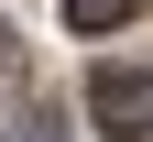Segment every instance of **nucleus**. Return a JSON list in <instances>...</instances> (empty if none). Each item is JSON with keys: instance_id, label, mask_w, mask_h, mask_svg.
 I'll return each mask as SVG.
<instances>
[{"instance_id": "1", "label": "nucleus", "mask_w": 153, "mask_h": 142, "mask_svg": "<svg viewBox=\"0 0 153 142\" xmlns=\"http://www.w3.org/2000/svg\"><path fill=\"white\" fill-rule=\"evenodd\" d=\"M88 109H99L120 142H153V77L142 66H99V77H88Z\"/></svg>"}, {"instance_id": "2", "label": "nucleus", "mask_w": 153, "mask_h": 142, "mask_svg": "<svg viewBox=\"0 0 153 142\" xmlns=\"http://www.w3.org/2000/svg\"><path fill=\"white\" fill-rule=\"evenodd\" d=\"M131 11H153V0H66V33H120Z\"/></svg>"}, {"instance_id": "3", "label": "nucleus", "mask_w": 153, "mask_h": 142, "mask_svg": "<svg viewBox=\"0 0 153 142\" xmlns=\"http://www.w3.org/2000/svg\"><path fill=\"white\" fill-rule=\"evenodd\" d=\"M11 77H22V44H11V22H0V88H11Z\"/></svg>"}]
</instances>
